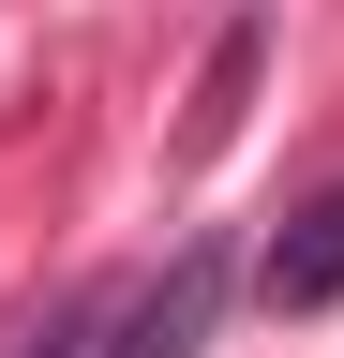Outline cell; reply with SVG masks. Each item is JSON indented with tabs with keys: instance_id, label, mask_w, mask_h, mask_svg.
<instances>
[{
	"instance_id": "cell-1",
	"label": "cell",
	"mask_w": 344,
	"mask_h": 358,
	"mask_svg": "<svg viewBox=\"0 0 344 358\" xmlns=\"http://www.w3.org/2000/svg\"><path fill=\"white\" fill-rule=\"evenodd\" d=\"M225 284H240L225 239H180L150 299H120V313H105V358H195L209 329H225Z\"/></svg>"
},
{
	"instance_id": "cell-2",
	"label": "cell",
	"mask_w": 344,
	"mask_h": 358,
	"mask_svg": "<svg viewBox=\"0 0 344 358\" xmlns=\"http://www.w3.org/2000/svg\"><path fill=\"white\" fill-rule=\"evenodd\" d=\"M254 299H270V313H329V299H344V179H329V194H299V209L270 224Z\"/></svg>"
},
{
	"instance_id": "cell-3",
	"label": "cell",
	"mask_w": 344,
	"mask_h": 358,
	"mask_svg": "<svg viewBox=\"0 0 344 358\" xmlns=\"http://www.w3.org/2000/svg\"><path fill=\"white\" fill-rule=\"evenodd\" d=\"M105 343V284H60L46 313H15V343H0V358H90Z\"/></svg>"
},
{
	"instance_id": "cell-4",
	"label": "cell",
	"mask_w": 344,
	"mask_h": 358,
	"mask_svg": "<svg viewBox=\"0 0 344 358\" xmlns=\"http://www.w3.org/2000/svg\"><path fill=\"white\" fill-rule=\"evenodd\" d=\"M240 90H254V30H225V45H209V90H195V150H225V134H240Z\"/></svg>"
}]
</instances>
